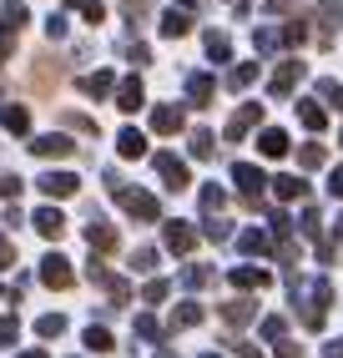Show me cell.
<instances>
[{"mask_svg": "<svg viewBox=\"0 0 343 358\" xmlns=\"http://www.w3.org/2000/svg\"><path fill=\"white\" fill-rule=\"evenodd\" d=\"M86 278L96 282V288H106V298H111L116 308H121V303H132V282H127V278H116V273H106V262H96V257H91V262H86Z\"/></svg>", "mask_w": 343, "mask_h": 358, "instance_id": "obj_1", "label": "cell"}, {"mask_svg": "<svg viewBox=\"0 0 343 358\" xmlns=\"http://www.w3.org/2000/svg\"><path fill=\"white\" fill-rule=\"evenodd\" d=\"M41 282H46V288H56V293H66L71 282H76V273H71V262L61 252H46L41 257Z\"/></svg>", "mask_w": 343, "mask_h": 358, "instance_id": "obj_2", "label": "cell"}, {"mask_svg": "<svg viewBox=\"0 0 343 358\" xmlns=\"http://www.w3.org/2000/svg\"><path fill=\"white\" fill-rule=\"evenodd\" d=\"M31 86L41 91V96H51V91L61 86V61H51V56H31Z\"/></svg>", "mask_w": 343, "mask_h": 358, "instance_id": "obj_3", "label": "cell"}, {"mask_svg": "<svg viewBox=\"0 0 343 358\" xmlns=\"http://www.w3.org/2000/svg\"><path fill=\"white\" fill-rule=\"evenodd\" d=\"M116 202L127 207L132 217H141V222H157V217H162V207H157V197H152V192H132V187H121Z\"/></svg>", "mask_w": 343, "mask_h": 358, "instance_id": "obj_4", "label": "cell"}, {"mask_svg": "<svg viewBox=\"0 0 343 358\" xmlns=\"http://www.w3.org/2000/svg\"><path fill=\"white\" fill-rule=\"evenodd\" d=\"M152 162H157V172H162V182L172 187V192H182V187L192 182V172H187V162H182L177 152H157Z\"/></svg>", "mask_w": 343, "mask_h": 358, "instance_id": "obj_5", "label": "cell"}, {"mask_svg": "<svg viewBox=\"0 0 343 358\" xmlns=\"http://www.w3.org/2000/svg\"><path fill=\"white\" fill-rule=\"evenodd\" d=\"M36 187H41L51 202H61V197H76V192H81V177H76V172H46Z\"/></svg>", "mask_w": 343, "mask_h": 358, "instance_id": "obj_6", "label": "cell"}, {"mask_svg": "<svg viewBox=\"0 0 343 358\" xmlns=\"http://www.w3.org/2000/svg\"><path fill=\"white\" fill-rule=\"evenodd\" d=\"M232 182L242 187V202H248V207H253V202L262 197V182H267V177L258 172V166H253V162H237V166H232Z\"/></svg>", "mask_w": 343, "mask_h": 358, "instance_id": "obj_7", "label": "cell"}, {"mask_svg": "<svg viewBox=\"0 0 343 358\" xmlns=\"http://www.w3.org/2000/svg\"><path fill=\"white\" fill-rule=\"evenodd\" d=\"M262 122V101H248V106H237L232 111V122H227V141H242L253 127Z\"/></svg>", "mask_w": 343, "mask_h": 358, "instance_id": "obj_8", "label": "cell"}, {"mask_svg": "<svg viewBox=\"0 0 343 358\" xmlns=\"http://www.w3.org/2000/svg\"><path fill=\"white\" fill-rule=\"evenodd\" d=\"M31 20L26 0H0V36H20V26Z\"/></svg>", "mask_w": 343, "mask_h": 358, "instance_id": "obj_9", "label": "cell"}, {"mask_svg": "<svg viewBox=\"0 0 343 358\" xmlns=\"http://www.w3.org/2000/svg\"><path fill=\"white\" fill-rule=\"evenodd\" d=\"M31 152L51 162V157H71V152H76V141H66L61 131H46V136H36V141H31Z\"/></svg>", "mask_w": 343, "mask_h": 358, "instance_id": "obj_10", "label": "cell"}, {"mask_svg": "<svg viewBox=\"0 0 343 358\" xmlns=\"http://www.w3.org/2000/svg\"><path fill=\"white\" fill-rule=\"evenodd\" d=\"M298 81H303V61H283V66L273 71V81H267V91H273V96H288Z\"/></svg>", "mask_w": 343, "mask_h": 358, "instance_id": "obj_11", "label": "cell"}, {"mask_svg": "<svg viewBox=\"0 0 343 358\" xmlns=\"http://www.w3.org/2000/svg\"><path fill=\"white\" fill-rule=\"evenodd\" d=\"M31 222H36V232L46 237V243H61V232H66V217H61V207H41Z\"/></svg>", "mask_w": 343, "mask_h": 358, "instance_id": "obj_12", "label": "cell"}, {"mask_svg": "<svg viewBox=\"0 0 343 358\" xmlns=\"http://www.w3.org/2000/svg\"><path fill=\"white\" fill-rule=\"evenodd\" d=\"M162 243H167L172 252H192V248H197V232H192L187 222H167V227H162Z\"/></svg>", "mask_w": 343, "mask_h": 358, "instance_id": "obj_13", "label": "cell"}, {"mask_svg": "<svg viewBox=\"0 0 343 358\" xmlns=\"http://www.w3.org/2000/svg\"><path fill=\"white\" fill-rule=\"evenodd\" d=\"M86 243H91V252H111V248H116V227L102 222V217H91V222H86Z\"/></svg>", "mask_w": 343, "mask_h": 358, "instance_id": "obj_14", "label": "cell"}, {"mask_svg": "<svg viewBox=\"0 0 343 358\" xmlns=\"http://www.w3.org/2000/svg\"><path fill=\"white\" fill-rule=\"evenodd\" d=\"M116 106H121V111H127V116L146 106V91H141V81H136V76H127V81H121V86H116Z\"/></svg>", "mask_w": 343, "mask_h": 358, "instance_id": "obj_15", "label": "cell"}, {"mask_svg": "<svg viewBox=\"0 0 343 358\" xmlns=\"http://www.w3.org/2000/svg\"><path fill=\"white\" fill-rule=\"evenodd\" d=\"M182 122H187V116H182V106H157V111H152V131H157V136L182 131Z\"/></svg>", "mask_w": 343, "mask_h": 358, "instance_id": "obj_16", "label": "cell"}, {"mask_svg": "<svg viewBox=\"0 0 343 358\" xmlns=\"http://www.w3.org/2000/svg\"><path fill=\"white\" fill-rule=\"evenodd\" d=\"M116 152L127 157V162H136V157H146V136L136 131V127H121L116 131Z\"/></svg>", "mask_w": 343, "mask_h": 358, "instance_id": "obj_17", "label": "cell"}, {"mask_svg": "<svg viewBox=\"0 0 343 358\" xmlns=\"http://www.w3.org/2000/svg\"><path fill=\"white\" fill-rule=\"evenodd\" d=\"M258 152H262V157H288V131H283V127H262Z\"/></svg>", "mask_w": 343, "mask_h": 358, "instance_id": "obj_18", "label": "cell"}, {"mask_svg": "<svg viewBox=\"0 0 343 358\" xmlns=\"http://www.w3.org/2000/svg\"><path fill=\"white\" fill-rule=\"evenodd\" d=\"M81 91L102 101V96H111V91H116V76H111V71H91V76H81Z\"/></svg>", "mask_w": 343, "mask_h": 358, "instance_id": "obj_19", "label": "cell"}, {"mask_svg": "<svg viewBox=\"0 0 343 358\" xmlns=\"http://www.w3.org/2000/svg\"><path fill=\"white\" fill-rule=\"evenodd\" d=\"M0 127L15 131V136H26L31 131V111L26 106H0Z\"/></svg>", "mask_w": 343, "mask_h": 358, "instance_id": "obj_20", "label": "cell"}, {"mask_svg": "<svg viewBox=\"0 0 343 358\" xmlns=\"http://www.w3.org/2000/svg\"><path fill=\"white\" fill-rule=\"evenodd\" d=\"M187 31H192V15L172 6V10L162 15V36H167V41H177V36H187Z\"/></svg>", "mask_w": 343, "mask_h": 358, "instance_id": "obj_21", "label": "cell"}, {"mask_svg": "<svg viewBox=\"0 0 343 358\" xmlns=\"http://www.w3.org/2000/svg\"><path fill=\"white\" fill-rule=\"evenodd\" d=\"M187 96H192V106H212V96H217L212 76H187Z\"/></svg>", "mask_w": 343, "mask_h": 358, "instance_id": "obj_22", "label": "cell"}, {"mask_svg": "<svg viewBox=\"0 0 343 358\" xmlns=\"http://www.w3.org/2000/svg\"><path fill=\"white\" fill-rule=\"evenodd\" d=\"M273 282V273H262V268H232V288H267Z\"/></svg>", "mask_w": 343, "mask_h": 358, "instance_id": "obj_23", "label": "cell"}, {"mask_svg": "<svg viewBox=\"0 0 343 358\" xmlns=\"http://www.w3.org/2000/svg\"><path fill=\"white\" fill-rule=\"evenodd\" d=\"M273 192L283 202H298V197H308V182L303 177H273Z\"/></svg>", "mask_w": 343, "mask_h": 358, "instance_id": "obj_24", "label": "cell"}, {"mask_svg": "<svg viewBox=\"0 0 343 358\" xmlns=\"http://www.w3.org/2000/svg\"><path fill=\"white\" fill-rule=\"evenodd\" d=\"M298 122H303L308 131H323V127H328V111L318 106V101H298Z\"/></svg>", "mask_w": 343, "mask_h": 358, "instance_id": "obj_25", "label": "cell"}, {"mask_svg": "<svg viewBox=\"0 0 343 358\" xmlns=\"http://www.w3.org/2000/svg\"><path fill=\"white\" fill-rule=\"evenodd\" d=\"M61 127L81 131V136H96V131H102V127H96V116H86V111H61Z\"/></svg>", "mask_w": 343, "mask_h": 358, "instance_id": "obj_26", "label": "cell"}, {"mask_svg": "<svg viewBox=\"0 0 343 358\" xmlns=\"http://www.w3.org/2000/svg\"><path fill=\"white\" fill-rule=\"evenodd\" d=\"M197 323H202V303H182L177 313H172V333L177 328H197Z\"/></svg>", "mask_w": 343, "mask_h": 358, "instance_id": "obj_27", "label": "cell"}, {"mask_svg": "<svg viewBox=\"0 0 343 358\" xmlns=\"http://www.w3.org/2000/svg\"><path fill=\"white\" fill-rule=\"evenodd\" d=\"M258 313V303H248V298H232V303H223V318L227 323H248Z\"/></svg>", "mask_w": 343, "mask_h": 358, "instance_id": "obj_28", "label": "cell"}, {"mask_svg": "<svg viewBox=\"0 0 343 358\" xmlns=\"http://www.w3.org/2000/svg\"><path fill=\"white\" fill-rule=\"evenodd\" d=\"M86 348H91V353H111L116 343H111V333H106L102 323H91V328H86Z\"/></svg>", "mask_w": 343, "mask_h": 358, "instance_id": "obj_29", "label": "cell"}, {"mask_svg": "<svg viewBox=\"0 0 343 358\" xmlns=\"http://www.w3.org/2000/svg\"><path fill=\"white\" fill-rule=\"evenodd\" d=\"M66 6H71V10H81L91 26H102V20H106V6H102V0H66Z\"/></svg>", "mask_w": 343, "mask_h": 358, "instance_id": "obj_30", "label": "cell"}, {"mask_svg": "<svg viewBox=\"0 0 343 358\" xmlns=\"http://www.w3.org/2000/svg\"><path fill=\"white\" fill-rule=\"evenodd\" d=\"M36 333H41V338H61V333H66V318H61V313H41V318H36Z\"/></svg>", "mask_w": 343, "mask_h": 358, "instance_id": "obj_31", "label": "cell"}, {"mask_svg": "<svg viewBox=\"0 0 343 358\" xmlns=\"http://www.w3.org/2000/svg\"><path fill=\"white\" fill-rule=\"evenodd\" d=\"M207 56H212V61H227V56H232V41H227L223 31H207Z\"/></svg>", "mask_w": 343, "mask_h": 358, "instance_id": "obj_32", "label": "cell"}, {"mask_svg": "<svg viewBox=\"0 0 343 358\" xmlns=\"http://www.w3.org/2000/svg\"><path fill=\"white\" fill-rule=\"evenodd\" d=\"M253 81H258V61H248V66H232V76H227V86H232V91L253 86Z\"/></svg>", "mask_w": 343, "mask_h": 358, "instance_id": "obj_33", "label": "cell"}, {"mask_svg": "<svg viewBox=\"0 0 343 358\" xmlns=\"http://www.w3.org/2000/svg\"><path fill=\"white\" fill-rule=\"evenodd\" d=\"M223 187H202V212H207V217H217V212H223Z\"/></svg>", "mask_w": 343, "mask_h": 358, "instance_id": "obj_34", "label": "cell"}, {"mask_svg": "<svg viewBox=\"0 0 343 358\" xmlns=\"http://www.w3.org/2000/svg\"><path fill=\"white\" fill-rule=\"evenodd\" d=\"M136 338H146V343H157V338H162V323H157L152 313H141V318H136Z\"/></svg>", "mask_w": 343, "mask_h": 358, "instance_id": "obj_35", "label": "cell"}, {"mask_svg": "<svg viewBox=\"0 0 343 358\" xmlns=\"http://www.w3.org/2000/svg\"><path fill=\"white\" fill-rule=\"evenodd\" d=\"M20 338V318L15 313H6V318H0V348H10Z\"/></svg>", "mask_w": 343, "mask_h": 358, "instance_id": "obj_36", "label": "cell"}, {"mask_svg": "<svg viewBox=\"0 0 343 358\" xmlns=\"http://www.w3.org/2000/svg\"><path fill=\"white\" fill-rule=\"evenodd\" d=\"M212 141H217L212 131H192V157H202V162H207V157L217 152V147H212Z\"/></svg>", "mask_w": 343, "mask_h": 358, "instance_id": "obj_37", "label": "cell"}, {"mask_svg": "<svg viewBox=\"0 0 343 358\" xmlns=\"http://www.w3.org/2000/svg\"><path fill=\"white\" fill-rule=\"evenodd\" d=\"M323 162H328V152L318 147V141H308V147L298 152V166H323Z\"/></svg>", "mask_w": 343, "mask_h": 358, "instance_id": "obj_38", "label": "cell"}, {"mask_svg": "<svg viewBox=\"0 0 343 358\" xmlns=\"http://www.w3.org/2000/svg\"><path fill=\"white\" fill-rule=\"evenodd\" d=\"M237 248H242V252H267V237L253 227V232H242V237H237Z\"/></svg>", "mask_w": 343, "mask_h": 358, "instance_id": "obj_39", "label": "cell"}, {"mask_svg": "<svg viewBox=\"0 0 343 358\" xmlns=\"http://www.w3.org/2000/svg\"><path fill=\"white\" fill-rule=\"evenodd\" d=\"M308 41V26H303V20H288V26H283V45H303Z\"/></svg>", "mask_w": 343, "mask_h": 358, "instance_id": "obj_40", "label": "cell"}, {"mask_svg": "<svg viewBox=\"0 0 343 358\" xmlns=\"http://www.w3.org/2000/svg\"><path fill=\"white\" fill-rule=\"evenodd\" d=\"M132 268H136V273H152V268H157V252H152V248H136V252H132Z\"/></svg>", "mask_w": 343, "mask_h": 358, "instance_id": "obj_41", "label": "cell"}, {"mask_svg": "<svg viewBox=\"0 0 343 358\" xmlns=\"http://www.w3.org/2000/svg\"><path fill=\"white\" fill-rule=\"evenodd\" d=\"M20 187H26V182H20L15 172H0V197H6V202H10V197H20Z\"/></svg>", "mask_w": 343, "mask_h": 358, "instance_id": "obj_42", "label": "cell"}, {"mask_svg": "<svg viewBox=\"0 0 343 358\" xmlns=\"http://www.w3.org/2000/svg\"><path fill=\"white\" fill-rule=\"evenodd\" d=\"M172 293V282H162V278H152V282H146V293H141V303H162Z\"/></svg>", "mask_w": 343, "mask_h": 358, "instance_id": "obj_43", "label": "cell"}, {"mask_svg": "<svg viewBox=\"0 0 343 358\" xmlns=\"http://www.w3.org/2000/svg\"><path fill=\"white\" fill-rule=\"evenodd\" d=\"M182 282H187V288H207V282H212V268H187Z\"/></svg>", "mask_w": 343, "mask_h": 358, "instance_id": "obj_44", "label": "cell"}, {"mask_svg": "<svg viewBox=\"0 0 343 358\" xmlns=\"http://www.w3.org/2000/svg\"><path fill=\"white\" fill-rule=\"evenodd\" d=\"M0 268H15V243L0 232Z\"/></svg>", "mask_w": 343, "mask_h": 358, "instance_id": "obj_45", "label": "cell"}, {"mask_svg": "<svg viewBox=\"0 0 343 358\" xmlns=\"http://www.w3.org/2000/svg\"><path fill=\"white\" fill-rule=\"evenodd\" d=\"M121 10H127L132 20H141L146 10H152V0H121Z\"/></svg>", "mask_w": 343, "mask_h": 358, "instance_id": "obj_46", "label": "cell"}, {"mask_svg": "<svg viewBox=\"0 0 343 358\" xmlns=\"http://www.w3.org/2000/svg\"><path fill=\"white\" fill-rule=\"evenodd\" d=\"M283 333H288V323H283V318H267V323H262V338H273V343H278Z\"/></svg>", "mask_w": 343, "mask_h": 358, "instance_id": "obj_47", "label": "cell"}, {"mask_svg": "<svg viewBox=\"0 0 343 358\" xmlns=\"http://www.w3.org/2000/svg\"><path fill=\"white\" fill-rule=\"evenodd\" d=\"M318 91H323V96H328V101H333V106L343 111V86H338V81H323V86H318Z\"/></svg>", "mask_w": 343, "mask_h": 358, "instance_id": "obj_48", "label": "cell"}, {"mask_svg": "<svg viewBox=\"0 0 343 358\" xmlns=\"http://www.w3.org/2000/svg\"><path fill=\"white\" fill-rule=\"evenodd\" d=\"M46 36L61 41V36H66V15H51V20H46Z\"/></svg>", "mask_w": 343, "mask_h": 358, "instance_id": "obj_49", "label": "cell"}, {"mask_svg": "<svg viewBox=\"0 0 343 358\" xmlns=\"http://www.w3.org/2000/svg\"><path fill=\"white\" fill-rule=\"evenodd\" d=\"M127 61H136V66H141V61H152V51H146V45L136 41V45H127Z\"/></svg>", "mask_w": 343, "mask_h": 358, "instance_id": "obj_50", "label": "cell"}, {"mask_svg": "<svg viewBox=\"0 0 343 358\" xmlns=\"http://www.w3.org/2000/svg\"><path fill=\"white\" fill-rule=\"evenodd\" d=\"M328 192H333V197H343V166H338V172L328 177Z\"/></svg>", "mask_w": 343, "mask_h": 358, "instance_id": "obj_51", "label": "cell"}, {"mask_svg": "<svg viewBox=\"0 0 343 358\" xmlns=\"http://www.w3.org/2000/svg\"><path fill=\"white\" fill-rule=\"evenodd\" d=\"M278 358H303V348L298 343H278Z\"/></svg>", "mask_w": 343, "mask_h": 358, "instance_id": "obj_52", "label": "cell"}, {"mask_svg": "<svg viewBox=\"0 0 343 358\" xmlns=\"http://www.w3.org/2000/svg\"><path fill=\"white\" fill-rule=\"evenodd\" d=\"M10 51H15V36H0V61H10Z\"/></svg>", "mask_w": 343, "mask_h": 358, "instance_id": "obj_53", "label": "cell"}, {"mask_svg": "<svg viewBox=\"0 0 343 358\" xmlns=\"http://www.w3.org/2000/svg\"><path fill=\"white\" fill-rule=\"evenodd\" d=\"M232 348H237V358H262V353H258L253 343H232Z\"/></svg>", "mask_w": 343, "mask_h": 358, "instance_id": "obj_54", "label": "cell"}, {"mask_svg": "<svg viewBox=\"0 0 343 358\" xmlns=\"http://www.w3.org/2000/svg\"><path fill=\"white\" fill-rule=\"evenodd\" d=\"M267 10H293V0H267Z\"/></svg>", "mask_w": 343, "mask_h": 358, "instance_id": "obj_55", "label": "cell"}, {"mask_svg": "<svg viewBox=\"0 0 343 358\" xmlns=\"http://www.w3.org/2000/svg\"><path fill=\"white\" fill-rule=\"evenodd\" d=\"M323 358H343V338H338V343H328V353H323Z\"/></svg>", "mask_w": 343, "mask_h": 358, "instance_id": "obj_56", "label": "cell"}, {"mask_svg": "<svg viewBox=\"0 0 343 358\" xmlns=\"http://www.w3.org/2000/svg\"><path fill=\"white\" fill-rule=\"evenodd\" d=\"M20 358H51V353H46V348H31V353H20Z\"/></svg>", "mask_w": 343, "mask_h": 358, "instance_id": "obj_57", "label": "cell"}, {"mask_svg": "<svg viewBox=\"0 0 343 358\" xmlns=\"http://www.w3.org/2000/svg\"><path fill=\"white\" fill-rule=\"evenodd\" d=\"M6 298H10V293H6V288H0V303H6Z\"/></svg>", "mask_w": 343, "mask_h": 358, "instance_id": "obj_58", "label": "cell"}, {"mask_svg": "<svg viewBox=\"0 0 343 358\" xmlns=\"http://www.w3.org/2000/svg\"><path fill=\"white\" fill-rule=\"evenodd\" d=\"M157 358H172V353H157Z\"/></svg>", "mask_w": 343, "mask_h": 358, "instance_id": "obj_59", "label": "cell"}, {"mask_svg": "<svg viewBox=\"0 0 343 358\" xmlns=\"http://www.w3.org/2000/svg\"><path fill=\"white\" fill-rule=\"evenodd\" d=\"M202 358H217V353H202Z\"/></svg>", "mask_w": 343, "mask_h": 358, "instance_id": "obj_60", "label": "cell"}, {"mask_svg": "<svg viewBox=\"0 0 343 358\" xmlns=\"http://www.w3.org/2000/svg\"><path fill=\"white\" fill-rule=\"evenodd\" d=\"M338 232H343V222H338Z\"/></svg>", "mask_w": 343, "mask_h": 358, "instance_id": "obj_61", "label": "cell"}, {"mask_svg": "<svg viewBox=\"0 0 343 358\" xmlns=\"http://www.w3.org/2000/svg\"><path fill=\"white\" fill-rule=\"evenodd\" d=\"M338 141H343V136H338Z\"/></svg>", "mask_w": 343, "mask_h": 358, "instance_id": "obj_62", "label": "cell"}]
</instances>
